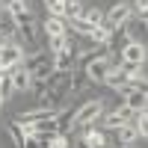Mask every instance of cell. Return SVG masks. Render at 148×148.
Masks as SVG:
<instances>
[{"label": "cell", "mask_w": 148, "mask_h": 148, "mask_svg": "<svg viewBox=\"0 0 148 148\" xmlns=\"http://www.w3.org/2000/svg\"><path fill=\"white\" fill-rule=\"evenodd\" d=\"M121 92H125V101H121V104H125V107L130 110V113H142V110H148V92H142V89H133L130 83H127Z\"/></svg>", "instance_id": "cell-1"}, {"label": "cell", "mask_w": 148, "mask_h": 148, "mask_svg": "<svg viewBox=\"0 0 148 148\" xmlns=\"http://www.w3.org/2000/svg\"><path fill=\"white\" fill-rule=\"evenodd\" d=\"M121 62H125V65H142L145 62V56H148V51H145V45H139V42H127L125 47H121Z\"/></svg>", "instance_id": "cell-2"}, {"label": "cell", "mask_w": 148, "mask_h": 148, "mask_svg": "<svg viewBox=\"0 0 148 148\" xmlns=\"http://www.w3.org/2000/svg\"><path fill=\"white\" fill-rule=\"evenodd\" d=\"M101 113H104V104L101 101H86L80 110H74V125H92Z\"/></svg>", "instance_id": "cell-3"}, {"label": "cell", "mask_w": 148, "mask_h": 148, "mask_svg": "<svg viewBox=\"0 0 148 148\" xmlns=\"http://www.w3.org/2000/svg\"><path fill=\"white\" fill-rule=\"evenodd\" d=\"M6 12L15 18L18 27H30V24H33V12H30V6L24 3V0H9V3H6Z\"/></svg>", "instance_id": "cell-4"}, {"label": "cell", "mask_w": 148, "mask_h": 148, "mask_svg": "<svg viewBox=\"0 0 148 148\" xmlns=\"http://www.w3.org/2000/svg\"><path fill=\"white\" fill-rule=\"evenodd\" d=\"M0 62H3V68H18L24 62V47L6 42L3 47H0Z\"/></svg>", "instance_id": "cell-5"}, {"label": "cell", "mask_w": 148, "mask_h": 148, "mask_svg": "<svg viewBox=\"0 0 148 148\" xmlns=\"http://www.w3.org/2000/svg\"><path fill=\"white\" fill-rule=\"evenodd\" d=\"M74 62H77V53H74L71 47H65L62 53H53V71L56 74H68L74 68Z\"/></svg>", "instance_id": "cell-6"}, {"label": "cell", "mask_w": 148, "mask_h": 148, "mask_svg": "<svg viewBox=\"0 0 148 148\" xmlns=\"http://www.w3.org/2000/svg\"><path fill=\"white\" fill-rule=\"evenodd\" d=\"M127 18H130V6L127 3H116L113 9H110V15H107V24L113 30H119V27H125L127 24Z\"/></svg>", "instance_id": "cell-7"}, {"label": "cell", "mask_w": 148, "mask_h": 148, "mask_svg": "<svg viewBox=\"0 0 148 148\" xmlns=\"http://www.w3.org/2000/svg\"><path fill=\"white\" fill-rule=\"evenodd\" d=\"M130 80H133V77H130V74H127L125 68H113V71L107 74V80H104V83L110 86V89H125V86H127Z\"/></svg>", "instance_id": "cell-8"}, {"label": "cell", "mask_w": 148, "mask_h": 148, "mask_svg": "<svg viewBox=\"0 0 148 148\" xmlns=\"http://www.w3.org/2000/svg\"><path fill=\"white\" fill-rule=\"evenodd\" d=\"M12 71V86H15V89L18 92H24V89H30V86H33V77H30V71L27 68H9Z\"/></svg>", "instance_id": "cell-9"}, {"label": "cell", "mask_w": 148, "mask_h": 148, "mask_svg": "<svg viewBox=\"0 0 148 148\" xmlns=\"http://www.w3.org/2000/svg\"><path fill=\"white\" fill-rule=\"evenodd\" d=\"M130 119H133V113H130V110H127L125 104H121V107L116 110V113H110V116H107V125L116 130V127H121V125H127Z\"/></svg>", "instance_id": "cell-10"}, {"label": "cell", "mask_w": 148, "mask_h": 148, "mask_svg": "<svg viewBox=\"0 0 148 148\" xmlns=\"http://www.w3.org/2000/svg\"><path fill=\"white\" fill-rule=\"evenodd\" d=\"M116 136H119V142H121V145H133V142L139 139V130L133 127V121H127V125L116 127Z\"/></svg>", "instance_id": "cell-11"}, {"label": "cell", "mask_w": 148, "mask_h": 148, "mask_svg": "<svg viewBox=\"0 0 148 148\" xmlns=\"http://www.w3.org/2000/svg\"><path fill=\"white\" fill-rule=\"evenodd\" d=\"M45 33H47V36H68V27H65V18L47 15V21H45Z\"/></svg>", "instance_id": "cell-12"}, {"label": "cell", "mask_w": 148, "mask_h": 148, "mask_svg": "<svg viewBox=\"0 0 148 148\" xmlns=\"http://www.w3.org/2000/svg\"><path fill=\"white\" fill-rule=\"evenodd\" d=\"M68 47V36H47V53H62Z\"/></svg>", "instance_id": "cell-13"}, {"label": "cell", "mask_w": 148, "mask_h": 148, "mask_svg": "<svg viewBox=\"0 0 148 148\" xmlns=\"http://www.w3.org/2000/svg\"><path fill=\"white\" fill-rule=\"evenodd\" d=\"M80 18H83V21H89L92 27H101V24H104V12L98 9V6H95V9L89 6V9H83V12H80Z\"/></svg>", "instance_id": "cell-14"}, {"label": "cell", "mask_w": 148, "mask_h": 148, "mask_svg": "<svg viewBox=\"0 0 148 148\" xmlns=\"http://www.w3.org/2000/svg\"><path fill=\"white\" fill-rule=\"evenodd\" d=\"M104 145H107V139L101 130H95V127L86 130V148H104Z\"/></svg>", "instance_id": "cell-15"}, {"label": "cell", "mask_w": 148, "mask_h": 148, "mask_svg": "<svg viewBox=\"0 0 148 148\" xmlns=\"http://www.w3.org/2000/svg\"><path fill=\"white\" fill-rule=\"evenodd\" d=\"M133 127L139 130V136H148V110H142V113H133Z\"/></svg>", "instance_id": "cell-16"}, {"label": "cell", "mask_w": 148, "mask_h": 148, "mask_svg": "<svg viewBox=\"0 0 148 148\" xmlns=\"http://www.w3.org/2000/svg\"><path fill=\"white\" fill-rule=\"evenodd\" d=\"M80 12H83V3L80 0H65V12H62V18H80Z\"/></svg>", "instance_id": "cell-17"}, {"label": "cell", "mask_w": 148, "mask_h": 148, "mask_svg": "<svg viewBox=\"0 0 148 148\" xmlns=\"http://www.w3.org/2000/svg\"><path fill=\"white\" fill-rule=\"evenodd\" d=\"M12 89H15V86H12V71L6 68L3 74H0V95H3V101L9 98V92H12Z\"/></svg>", "instance_id": "cell-18"}, {"label": "cell", "mask_w": 148, "mask_h": 148, "mask_svg": "<svg viewBox=\"0 0 148 148\" xmlns=\"http://www.w3.org/2000/svg\"><path fill=\"white\" fill-rule=\"evenodd\" d=\"M45 3H47V12H51V15L62 18V12H65V0H45Z\"/></svg>", "instance_id": "cell-19"}, {"label": "cell", "mask_w": 148, "mask_h": 148, "mask_svg": "<svg viewBox=\"0 0 148 148\" xmlns=\"http://www.w3.org/2000/svg\"><path fill=\"white\" fill-rule=\"evenodd\" d=\"M86 80H89V77H86V71H83V74H77V77L71 80V92H80L83 86H86Z\"/></svg>", "instance_id": "cell-20"}, {"label": "cell", "mask_w": 148, "mask_h": 148, "mask_svg": "<svg viewBox=\"0 0 148 148\" xmlns=\"http://www.w3.org/2000/svg\"><path fill=\"white\" fill-rule=\"evenodd\" d=\"M133 6H136V12H139V15H142V18L148 21V0H136Z\"/></svg>", "instance_id": "cell-21"}, {"label": "cell", "mask_w": 148, "mask_h": 148, "mask_svg": "<svg viewBox=\"0 0 148 148\" xmlns=\"http://www.w3.org/2000/svg\"><path fill=\"white\" fill-rule=\"evenodd\" d=\"M0 71H6V68H3V62H0Z\"/></svg>", "instance_id": "cell-22"}, {"label": "cell", "mask_w": 148, "mask_h": 148, "mask_svg": "<svg viewBox=\"0 0 148 148\" xmlns=\"http://www.w3.org/2000/svg\"><path fill=\"white\" fill-rule=\"evenodd\" d=\"M0 104H3V95H0Z\"/></svg>", "instance_id": "cell-23"}]
</instances>
